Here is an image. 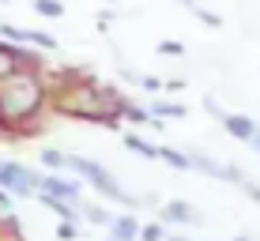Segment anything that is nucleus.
<instances>
[{
  "label": "nucleus",
  "instance_id": "13",
  "mask_svg": "<svg viewBox=\"0 0 260 241\" xmlns=\"http://www.w3.org/2000/svg\"><path fill=\"white\" fill-rule=\"evenodd\" d=\"M79 219H87L91 226H110L113 211H106L102 203H83V208H79Z\"/></svg>",
  "mask_w": 260,
  "mask_h": 241
},
{
  "label": "nucleus",
  "instance_id": "7",
  "mask_svg": "<svg viewBox=\"0 0 260 241\" xmlns=\"http://www.w3.org/2000/svg\"><path fill=\"white\" fill-rule=\"evenodd\" d=\"M110 241H136L140 237V219H136V211H121V215H113L110 219Z\"/></svg>",
  "mask_w": 260,
  "mask_h": 241
},
{
  "label": "nucleus",
  "instance_id": "16",
  "mask_svg": "<svg viewBox=\"0 0 260 241\" xmlns=\"http://www.w3.org/2000/svg\"><path fill=\"white\" fill-rule=\"evenodd\" d=\"M121 117H124V121H132V124H143V128L151 124V113H147V110H140V106H136V102H128V98L121 102Z\"/></svg>",
  "mask_w": 260,
  "mask_h": 241
},
{
  "label": "nucleus",
  "instance_id": "2",
  "mask_svg": "<svg viewBox=\"0 0 260 241\" xmlns=\"http://www.w3.org/2000/svg\"><path fill=\"white\" fill-rule=\"evenodd\" d=\"M49 102V87L38 72H12L8 79H0V132L8 136H26L30 124L42 117Z\"/></svg>",
  "mask_w": 260,
  "mask_h": 241
},
{
  "label": "nucleus",
  "instance_id": "23",
  "mask_svg": "<svg viewBox=\"0 0 260 241\" xmlns=\"http://www.w3.org/2000/svg\"><path fill=\"white\" fill-rule=\"evenodd\" d=\"M140 87L151 91V94H158V91H162V79H158V76H140Z\"/></svg>",
  "mask_w": 260,
  "mask_h": 241
},
{
  "label": "nucleus",
  "instance_id": "24",
  "mask_svg": "<svg viewBox=\"0 0 260 241\" xmlns=\"http://www.w3.org/2000/svg\"><path fill=\"white\" fill-rule=\"evenodd\" d=\"M192 12H196V19H200V23H208V26H219L222 19H219V15H211V12H204V8H192Z\"/></svg>",
  "mask_w": 260,
  "mask_h": 241
},
{
  "label": "nucleus",
  "instance_id": "19",
  "mask_svg": "<svg viewBox=\"0 0 260 241\" xmlns=\"http://www.w3.org/2000/svg\"><path fill=\"white\" fill-rule=\"evenodd\" d=\"M42 166H46V169H53V174H64V151L46 147V151H42Z\"/></svg>",
  "mask_w": 260,
  "mask_h": 241
},
{
  "label": "nucleus",
  "instance_id": "5",
  "mask_svg": "<svg viewBox=\"0 0 260 241\" xmlns=\"http://www.w3.org/2000/svg\"><path fill=\"white\" fill-rule=\"evenodd\" d=\"M38 192L42 196H57V200H68V203H83V185L76 177H64V174H38Z\"/></svg>",
  "mask_w": 260,
  "mask_h": 241
},
{
  "label": "nucleus",
  "instance_id": "29",
  "mask_svg": "<svg viewBox=\"0 0 260 241\" xmlns=\"http://www.w3.org/2000/svg\"><path fill=\"white\" fill-rule=\"evenodd\" d=\"M230 241H253V237H249V234H238V237H230Z\"/></svg>",
  "mask_w": 260,
  "mask_h": 241
},
{
  "label": "nucleus",
  "instance_id": "20",
  "mask_svg": "<svg viewBox=\"0 0 260 241\" xmlns=\"http://www.w3.org/2000/svg\"><path fill=\"white\" fill-rule=\"evenodd\" d=\"M23 46H42V49H57V38H49V34H42V30H23Z\"/></svg>",
  "mask_w": 260,
  "mask_h": 241
},
{
  "label": "nucleus",
  "instance_id": "32",
  "mask_svg": "<svg viewBox=\"0 0 260 241\" xmlns=\"http://www.w3.org/2000/svg\"><path fill=\"white\" fill-rule=\"evenodd\" d=\"M256 241H260V237H256Z\"/></svg>",
  "mask_w": 260,
  "mask_h": 241
},
{
  "label": "nucleus",
  "instance_id": "28",
  "mask_svg": "<svg viewBox=\"0 0 260 241\" xmlns=\"http://www.w3.org/2000/svg\"><path fill=\"white\" fill-rule=\"evenodd\" d=\"M166 241H189V237H177V234H166Z\"/></svg>",
  "mask_w": 260,
  "mask_h": 241
},
{
  "label": "nucleus",
  "instance_id": "4",
  "mask_svg": "<svg viewBox=\"0 0 260 241\" xmlns=\"http://www.w3.org/2000/svg\"><path fill=\"white\" fill-rule=\"evenodd\" d=\"M0 189L12 196V200H30V196L38 192V174H34L30 166H23V162L4 158V162H0Z\"/></svg>",
  "mask_w": 260,
  "mask_h": 241
},
{
  "label": "nucleus",
  "instance_id": "1",
  "mask_svg": "<svg viewBox=\"0 0 260 241\" xmlns=\"http://www.w3.org/2000/svg\"><path fill=\"white\" fill-rule=\"evenodd\" d=\"M64 87L57 94V113L91 124H117L121 121V102L124 98L113 87H102L91 72H60Z\"/></svg>",
  "mask_w": 260,
  "mask_h": 241
},
{
  "label": "nucleus",
  "instance_id": "9",
  "mask_svg": "<svg viewBox=\"0 0 260 241\" xmlns=\"http://www.w3.org/2000/svg\"><path fill=\"white\" fill-rule=\"evenodd\" d=\"M185 158H189V169H196V174L226 181V166H222V162H215L211 155H204V151H185Z\"/></svg>",
  "mask_w": 260,
  "mask_h": 241
},
{
  "label": "nucleus",
  "instance_id": "25",
  "mask_svg": "<svg viewBox=\"0 0 260 241\" xmlns=\"http://www.w3.org/2000/svg\"><path fill=\"white\" fill-rule=\"evenodd\" d=\"M158 53H166V57H181L185 46H177V42H162V46H158Z\"/></svg>",
  "mask_w": 260,
  "mask_h": 241
},
{
  "label": "nucleus",
  "instance_id": "27",
  "mask_svg": "<svg viewBox=\"0 0 260 241\" xmlns=\"http://www.w3.org/2000/svg\"><path fill=\"white\" fill-rule=\"evenodd\" d=\"M121 76L128 79V83H136V87H140V72H132V68H121Z\"/></svg>",
  "mask_w": 260,
  "mask_h": 241
},
{
  "label": "nucleus",
  "instance_id": "8",
  "mask_svg": "<svg viewBox=\"0 0 260 241\" xmlns=\"http://www.w3.org/2000/svg\"><path fill=\"white\" fill-rule=\"evenodd\" d=\"M219 124H222V128H226L234 140H241V144H253V136L260 132V124H256L253 117H245V113H226Z\"/></svg>",
  "mask_w": 260,
  "mask_h": 241
},
{
  "label": "nucleus",
  "instance_id": "21",
  "mask_svg": "<svg viewBox=\"0 0 260 241\" xmlns=\"http://www.w3.org/2000/svg\"><path fill=\"white\" fill-rule=\"evenodd\" d=\"M76 237H79L76 222H57V241H76Z\"/></svg>",
  "mask_w": 260,
  "mask_h": 241
},
{
  "label": "nucleus",
  "instance_id": "11",
  "mask_svg": "<svg viewBox=\"0 0 260 241\" xmlns=\"http://www.w3.org/2000/svg\"><path fill=\"white\" fill-rule=\"evenodd\" d=\"M12 72H19V46L0 42V79H8Z\"/></svg>",
  "mask_w": 260,
  "mask_h": 241
},
{
  "label": "nucleus",
  "instance_id": "6",
  "mask_svg": "<svg viewBox=\"0 0 260 241\" xmlns=\"http://www.w3.org/2000/svg\"><path fill=\"white\" fill-rule=\"evenodd\" d=\"M158 222L162 226H204V215L189 200H166L162 211H158Z\"/></svg>",
  "mask_w": 260,
  "mask_h": 241
},
{
  "label": "nucleus",
  "instance_id": "15",
  "mask_svg": "<svg viewBox=\"0 0 260 241\" xmlns=\"http://www.w3.org/2000/svg\"><path fill=\"white\" fill-rule=\"evenodd\" d=\"M147 113H151V117H185V106L181 102H162V98H155Z\"/></svg>",
  "mask_w": 260,
  "mask_h": 241
},
{
  "label": "nucleus",
  "instance_id": "10",
  "mask_svg": "<svg viewBox=\"0 0 260 241\" xmlns=\"http://www.w3.org/2000/svg\"><path fill=\"white\" fill-rule=\"evenodd\" d=\"M38 196L42 203H46V208L53 211V215H57L60 222H79V208L76 203H68V200H57V196H42V192H34Z\"/></svg>",
  "mask_w": 260,
  "mask_h": 241
},
{
  "label": "nucleus",
  "instance_id": "22",
  "mask_svg": "<svg viewBox=\"0 0 260 241\" xmlns=\"http://www.w3.org/2000/svg\"><path fill=\"white\" fill-rule=\"evenodd\" d=\"M204 110H208L215 121H222V117H226V110L219 106V98H211V94H204Z\"/></svg>",
  "mask_w": 260,
  "mask_h": 241
},
{
  "label": "nucleus",
  "instance_id": "12",
  "mask_svg": "<svg viewBox=\"0 0 260 241\" xmlns=\"http://www.w3.org/2000/svg\"><path fill=\"white\" fill-rule=\"evenodd\" d=\"M124 147L136 151V155H140V158H147V162H155V158H158V147H155V144H147V140H140L136 132H124Z\"/></svg>",
  "mask_w": 260,
  "mask_h": 241
},
{
  "label": "nucleus",
  "instance_id": "30",
  "mask_svg": "<svg viewBox=\"0 0 260 241\" xmlns=\"http://www.w3.org/2000/svg\"><path fill=\"white\" fill-rule=\"evenodd\" d=\"M253 147H256V151H260V132H256V136H253Z\"/></svg>",
  "mask_w": 260,
  "mask_h": 241
},
{
  "label": "nucleus",
  "instance_id": "3",
  "mask_svg": "<svg viewBox=\"0 0 260 241\" xmlns=\"http://www.w3.org/2000/svg\"><path fill=\"white\" fill-rule=\"evenodd\" d=\"M64 169H68V174H76L79 181H87L98 196H106V200L124 203L128 211H136V208H140V200H136V196H132V192H124L121 185H117V177H113L102 162H94V158H87V155H68V151H64Z\"/></svg>",
  "mask_w": 260,
  "mask_h": 241
},
{
  "label": "nucleus",
  "instance_id": "26",
  "mask_svg": "<svg viewBox=\"0 0 260 241\" xmlns=\"http://www.w3.org/2000/svg\"><path fill=\"white\" fill-rule=\"evenodd\" d=\"M15 208V200H12V196H8L4 189H0V211H4V215H8V211H12Z\"/></svg>",
  "mask_w": 260,
  "mask_h": 241
},
{
  "label": "nucleus",
  "instance_id": "18",
  "mask_svg": "<svg viewBox=\"0 0 260 241\" xmlns=\"http://www.w3.org/2000/svg\"><path fill=\"white\" fill-rule=\"evenodd\" d=\"M136 241H166V226L162 222H140V237Z\"/></svg>",
  "mask_w": 260,
  "mask_h": 241
},
{
  "label": "nucleus",
  "instance_id": "31",
  "mask_svg": "<svg viewBox=\"0 0 260 241\" xmlns=\"http://www.w3.org/2000/svg\"><path fill=\"white\" fill-rule=\"evenodd\" d=\"M106 241H110V237H106Z\"/></svg>",
  "mask_w": 260,
  "mask_h": 241
},
{
  "label": "nucleus",
  "instance_id": "14",
  "mask_svg": "<svg viewBox=\"0 0 260 241\" xmlns=\"http://www.w3.org/2000/svg\"><path fill=\"white\" fill-rule=\"evenodd\" d=\"M158 158L170 166V169H177V174H189V158H185V151H174V147H158Z\"/></svg>",
  "mask_w": 260,
  "mask_h": 241
},
{
  "label": "nucleus",
  "instance_id": "17",
  "mask_svg": "<svg viewBox=\"0 0 260 241\" xmlns=\"http://www.w3.org/2000/svg\"><path fill=\"white\" fill-rule=\"evenodd\" d=\"M34 12L46 19H60L64 15V0H34Z\"/></svg>",
  "mask_w": 260,
  "mask_h": 241
}]
</instances>
